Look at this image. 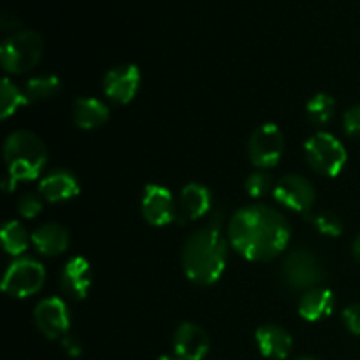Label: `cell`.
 I'll return each instance as SVG.
<instances>
[{"instance_id": "obj_1", "label": "cell", "mask_w": 360, "mask_h": 360, "mask_svg": "<svg viewBox=\"0 0 360 360\" xmlns=\"http://www.w3.org/2000/svg\"><path fill=\"white\" fill-rule=\"evenodd\" d=\"M229 241L245 259L267 262L285 252L290 241V225L280 211L255 204L243 207L231 218Z\"/></svg>"}, {"instance_id": "obj_2", "label": "cell", "mask_w": 360, "mask_h": 360, "mask_svg": "<svg viewBox=\"0 0 360 360\" xmlns=\"http://www.w3.org/2000/svg\"><path fill=\"white\" fill-rule=\"evenodd\" d=\"M227 264V243L221 236V217L214 213L211 220L197 229L183 246V269L197 285L217 283Z\"/></svg>"}, {"instance_id": "obj_3", "label": "cell", "mask_w": 360, "mask_h": 360, "mask_svg": "<svg viewBox=\"0 0 360 360\" xmlns=\"http://www.w3.org/2000/svg\"><path fill=\"white\" fill-rule=\"evenodd\" d=\"M4 158L11 178L16 181H30L39 178L48 160V153L44 143L35 134L18 130L7 137L4 144Z\"/></svg>"}, {"instance_id": "obj_4", "label": "cell", "mask_w": 360, "mask_h": 360, "mask_svg": "<svg viewBox=\"0 0 360 360\" xmlns=\"http://www.w3.org/2000/svg\"><path fill=\"white\" fill-rule=\"evenodd\" d=\"M44 51L42 37L34 30H21L2 42L0 62L6 72L25 74L34 69Z\"/></svg>"}, {"instance_id": "obj_5", "label": "cell", "mask_w": 360, "mask_h": 360, "mask_svg": "<svg viewBox=\"0 0 360 360\" xmlns=\"http://www.w3.org/2000/svg\"><path fill=\"white\" fill-rule=\"evenodd\" d=\"M326 276L322 260L309 250H294L281 264V280L290 290H311L320 287Z\"/></svg>"}, {"instance_id": "obj_6", "label": "cell", "mask_w": 360, "mask_h": 360, "mask_svg": "<svg viewBox=\"0 0 360 360\" xmlns=\"http://www.w3.org/2000/svg\"><path fill=\"white\" fill-rule=\"evenodd\" d=\"M306 158L313 171L319 174L334 178L343 171L347 164V150L334 136L327 132H319L309 137L304 144Z\"/></svg>"}, {"instance_id": "obj_7", "label": "cell", "mask_w": 360, "mask_h": 360, "mask_svg": "<svg viewBox=\"0 0 360 360\" xmlns=\"http://www.w3.org/2000/svg\"><path fill=\"white\" fill-rule=\"evenodd\" d=\"M44 280L46 271L37 260L20 259L14 260L6 271L2 290L11 297H28L41 290Z\"/></svg>"}, {"instance_id": "obj_8", "label": "cell", "mask_w": 360, "mask_h": 360, "mask_svg": "<svg viewBox=\"0 0 360 360\" xmlns=\"http://www.w3.org/2000/svg\"><path fill=\"white\" fill-rule=\"evenodd\" d=\"M283 134L274 123H264L248 141V157L259 169L274 167L283 155Z\"/></svg>"}, {"instance_id": "obj_9", "label": "cell", "mask_w": 360, "mask_h": 360, "mask_svg": "<svg viewBox=\"0 0 360 360\" xmlns=\"http://www.w3.org/2000/svg\"><path fill=\"white\" fill-rule=\"evenodd\" d=\"M274 199L287 210L309 214L315 204V188L299 174H287L274 186Z\"/></svg>"}, {"instance_id": "obj_10", "label": "cell", "mask_w": 360, "mask_h": 360, "mask_svg": "<svg viewBox=\"0 0 360 360\" xmlns=\"http://www.w3.org/2000/svg\"><path fill=\"white\" fill-rule=\"evenodd\" d=\"M144 220L153 227H164L178 217V204L172 199L171 190L162 185H146L141 202Z\"/></svg>"}, {"instance_id": "obj_11", "label": "cell", "mask_w": 360, "mask_h": 360, "mask_svg": "<svg viewBox=\"0 0 360 360\" xmlns=\"http://www.w3.org/2000/svg\"><path fill=\"white\" fill-rule=\"evenodd\" d=\"M34 320L37 329L48 340L67 336L70 327V315L67 304L58 297H48L37 304L34 311Z\"/></svg>"}, {"instance_id": "obj_12", "label": "cell", "mask_w": 360, "mask_h": 360, "mask_svg": "<svg viewBox=\"0 0 360 360\" xmlns=\"http://www.w3.org/2000/svg\"><path fill=\"white\" fill-rule=\"evenodd\" d=\"M141 84V72L132 63L118 65L109 70L104 77V94L115 104H129L136 97Z\"/></svg>"}, {"instance_id": "obj_13", "label": "cell", "mask_w": 360, "mask_h": 360, "mask_svg": "<svg viewBox=\"0 0 360 360\" xmlns=\"http://www.w3.org/2000/svg\"><path fill=\"white\" fill-rule=\"evenodd\" d=\"M211 347L210 336L195 323H181L174 334L176 357L183 360H202Z\"/></svg>"}, {"instance_id": "obj_14", "label": "cell", "mask_w": 360, "mask_h": 360, "mask_svg": "<svg viewBox=\"0 0 360 360\" xmlns=\"http://www.w3.org/2000/svg\"><path fill=\"white\" fill-rule=\"evenodd\" d=\"M211 204H213V197H211V192L206 186L200 185V183H188L181 190V195H179L176 220L179 224L199 220L204 214L210 213Z\"/></svg>"}, {"instance_id": "obj_15", "label": "cell", "mask_w": 360, "mask_h": 360, "mask_svg": "<svg viewBox=\"0 0 360 360\" xmlns=\"http://www.w3.org/2000/svg\"><path fill=\"white\" fill-rule=\"evenodd\" d=\"M60 283H62L63 292L76 301L86 297L91 287V267L88 260L83 257L70 259L62 269Z\"/></svg>"}, {"instance_id": "obj_16", "label": "cell", "mask_w": 360, "mask_h": 360, "mask_svg": "<svg viewBox=\"0 0 360 360\" xmlns=\"http://www.w3.org/2000/svg\"><path fill=\"white\" fill-rule=\"evenodd\" d=\"M39 193L48 202H63L79 193V183L67 171H53L41 179Z\"/></svg>"}, {"instance_id": "obj_17", "label": "cell", "mask_w": 360, "mask_h": 360, "mask_svg": "<svg viewBox=\"0 0 360 360\" xmlns=\"http://www.w3.org/2000/svg\"><path fill=\"white\" fill-rule=\"evenodd\" d=\"M257 345L264 357L267 359H287L292 352V336L278 326H262L255 334Z\"/></svg>"}, {"instance_id": "obj_18", "label": "cell", "mask_w": 360, "mask_h": 360, "mask_svg": "<svg viewBox=\"0 0 360 360\" xmlns=\"http://www.w3.org/2000/svg\"><path fill=\"white\" fill-rule=\"evenodd\" d=\"M334 294L329 288L316 287L306 290L299 301V315L308 322H319L333 313Z\"/></svg>"}, {"instance_id": "obj_19", "label": "cell", "mask_w": 360, "mask_h": 360, "mask_svg": "<svg viewBox=\"0 0 360 360\" xmlns=\"http://www.w3.org/2000/svg\"><path fill=\"white\" fill-rule=\"evenodd\" d=\"M32 243L39 253L46 257L60 255L69 246V232L58 224H46L35 229L32 234Z\"/></svg>"}, {"instance_id": "obj_20", "label": "cell", "mask_w": 360, "mask_h": 360, "mask_svg": "<svg viewBox=\"0 0 360 360\" xmlns=\"http://www.w3.org/2000/svg\"><path fill=\"white\" fill-rule=\"evenodd\" d=\"M109 118V108L97 98H77L72 105V120L79 129L91 130L104 125Z\"/></svg>"}, {"instance_id": "obj_21", "label": "cell", "mask_w": 360, "mask_h": 360, "mask_svg": "<svg viewBox=\"0 0 360 360\" xmlns=\"http://www.w3.org/2000/svg\"><path fill=\"white\" fill-rule=\"evenodd\" d=\"M60 91V79L53 74L32 77L23 86V94L28 102H42L51 98Z\"/></svg>"}, {"instance_id": "obj_22", "label": "cell", "mask_w": 360, "mask_h": 360, "mask_svg": "<svg viewBox=\"0 0 360 360\" xmlns=\"http://www.w3.org/2000/svg\"><path fill=\"white\" fill-rule=\"evenodd\" d=\"M2 245L9 255H21L28 248V234L18 221H7L2 229Z\"/></svg>"}, {"instance_id": "obj_23", "label": "cell", "mask_w": 360, "mask_h": 360, "mask_svg": "<svg viewBox=\"0 0 360 360\" xmlns=\"http://www.w3.org/2000/svg\"><path fill=\"white\" fill-rule=\"evenodd\" d=\"M25 104H28V101L25 97L23 90H20L16 84L11 83L9 77H4L2 90H0V116L4 120L9 118Z\"/></svg>"}, {"instance_id": "obj_24", "label": "cell", "mask_w": 360, "mask_h": 360, "mask_svg": "<svg viewBox=\"0 0 360 360\" xmlns=\"http://www.w3.org/2000/svg\"><path fill=\"white\" fill-rule=\"evenodd\" d=\"M306 112L313 125H327L334 116V98L326 94H319L306 104Z\"/></svg>"}, {"instance_id": "obj_25", "label": "cell", "mask_w": 360, "mask_h": 360, "mask_svg": "<svg viewBox=\"0 0 360 360\" xmlns=\"http://www.w3.org/2000/svg\"><path fill=\"white\" fill-rule=\"evenodd\" d=\"M308 220L315 225L316 231L329 238H338L343 234V224H341L340 217L333 211H322L316 214H308Z\"/></svg>"}, {"instance_id": "obj_26", "label": "cell", "mask_w": 360, "mask_h": 360, "mask_svg": "<svg viewBox=\"0 0 360 360\" xmlns=\"http://www.w3.org/2000/svg\"><path fill=\"white\" fill-rule=\"evenodd\" d=\"M271 183H273V179H271V176L266 171H257L248 176L245 188L248 195H252L253 199H259V197L266 195L269 192Z\"/></svg>"}, {"instance_id": "obj_27", "label": "cell", "mask_w": 360, "mask_h": 360, "mask_svg": "<svg viewBox=\"0 0 360 360\" xmlns=\"http://www.w3.org/2000/svg\"><path fill=\"white\" fill-rule=\"evenodd\" d=\"M42 211V199L35 193H25L18 200V213L23 218H35Z\"/></svg>"}, {"instance_id": "obj_28", "label": "cell", "mask_w": 360, "mask_h": 360, "mask_svg": "<svg viewBox=\"0 0 360 360\" xmlns=\"http://www.w3.org/2000/svg\"><path fill=\"white\" fill-rule=\"evenodd\" d=\"M343 127L350 137H360V104L345 112Z\"/></svg>"}, {"instance_id": "obj_29", "label": "cell", "mask_w": 360, "mask_h": 360, "mask_svg": "<svg viewBox=\"0 0 360 360\" xmlns=\"http://www.w3.org/2000/svg\"><path fill=\"white\" fill-rule=\"evenodd\" d=\"M343 320L347 329L355 336H360V304L348 306L343 311Z\"/></svg>"}, {"instance_id": "obj_30", "label": "cell", "mask_w": 360, "mask_h": 360, "mask_svg": "<svg viewBox=\"0 0 360 360\" xmlns=\"http://www.w3.org/2000/svg\"><path fill=\"white\" fill-rule=\"evenodd\" d=\"M62 347L63 350H65V354L72 359H77L81 354H83V345H81V341L77 340L76 336H69V334L63 336Z\"/></svg>"}, {"instance_id": "obj_31", "label": "cell", "mask_w": 360, "mask_h": 360, "mask_svg": "<svg viewBox=\"0 0 360 360\" xmlns=\"http://www.w3.org/2000/svg\"><path fill=\"white\" fill-rule=\"evenodd\" d=\"M352 252H354V257L357 259V262H360V234L355 238L354 246H352Z\"/></svg>"}, {"instance_id": "obj_32", "label": "cell", "mask_w": 360, "mask_h": 360, "mask_svg": "<svg viewBox=\"0 0 360 360\" xmlns=\"http://www.w3.org/2000/svg\"><path fill=\"white\" fill-rule=\"evenodd\" d=\"M4 188H6V192H11V190L16 188V179H13L9 176V178H7L6 181H4Z\"/></svg>"}, {"instance_id": "obj_33", "label": "cell", "mask_w": 360, "mask_h": 360, "mask_svg": "<svg viewBox=\"0 0 360 360\" xmlns=\"http://www.w3.org/2000/svg\"><path fill=\"white\" fill-rule=\"evenodd\" d=\"M158 360H183V359H179V357H171V355H164V357H160Z\"/></svg>"}, {"instance_id": "obj_34", "label": "cell", "mask_w": 360, "mask_h": 360, "mask_svg": "<svg viewBox=\"0 0 360 360\" xmlns=\"http://www.w3.org/2000/svg\"><path fill=\"white\" fill-rule=\"evenodd\" d=\"M299 360H315V359H308V357H306V359H299Z\"/></svg>"}]
</instances>
